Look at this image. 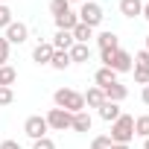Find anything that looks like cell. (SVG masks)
Wrapping results in <instances>:
<instances>
[{
  "mask_svg": "<svg viewBox=\"0 0 149 149\" xmlns=\"http://www.w3.org/2000/svg\"><path fill=\"white\" fill-rule=\"evenodd\" d=\"M100 58H102V67H108V70H114V73H129L134 64H132V53H126V50H102L100 53Z\"/></svg>",
  "mask_w": 149,
  "mask_h": 149,
  "instance_id": "6da1fadb",
  "label": "cell"
},
{
  "mask_svg": "<svg viewBox=\"0 0 149 149\" xmlns=\"http://www.w3.org/2000/svg\"><path fill=\"white\" fill-rule=\"evenodd\" d=\"M53 100H56V108H64V111H70V114L85 111V97H82L79 91H73V88H58V91L53 94Z\"/></svg>",
  "mask_w": 149,
  "mask_h": 149,
  "instance_id": "7a4b0ae2",
  "label": "cell"
},
{
  "mask_svg": "<svg viewBox=\"0 0 149 149\" xmlns=\"http://www.w3.org/2000/svg\"><path fill=\"white\" fill-rule=\"evenodd\" d=\"M111 143H126L129 146V140L134 137V117H129V114H120L114 123H111Z\"/></svg>",
  "mask_w": 149,
  "mask_h": 149,
  "instance_id": "3957f363",
  "label": "cell"
},
{
  "mask_svg": "<svg viewBox=\"0 0 149 149\" xmlns=\"http://www.w3.org/2000/svg\"><path fill=\"white\" fill-rule=\"evenodd\" d=\"M76 15H79V24H85V26H91V29H94V26H100V24H102V18H105V15H102V6H100V3H94V0H85L82 9H79Z\"/></svg>",
  "mask_w": 149,
  "mask_h": 149,
  "instance_id": "277c9868",
  "label": "cell"
},
{
  "mask_svg": "<svg viewBox=\"0 0 149 149\" xmlns=\"http://www.w3.org/2000/svg\"><path fill=\"white\" fill-rule=\"evenodd\" d=\"M44 120H47V126H50L53 132H64V129H70L73 114H70V111H64V108H50Z\"/></svg>",
  "mask_w": 149,
  "mask_h": 149,
  "instance_id": "5b68a950",
  "label": "cell"
},
{
  "mask_svg": "<svg viewBox=\"0 0 149 149\" xmlns=\"http://www.w3.org/2000/svg\"><path fill=\"white\" fill-rule=\"evenodd\" d=\"M47 129H50V126H47V120H44V117H38V114H35V117H26V123H24V132H26L32 140L47 137Z\"/></svg>",
  "mask_w": 149,
  "mask_h": 149,
  "instance_id": "8992f818",
  "label": "cell"
},
{
  "mask_svg": "<svg viewBox=\"0 0 149 149\" xmlns=\"http://www.w3.org/2000/svg\"><path fill=\"white\" fill-rule=\"evenodd\" d=\"M9 44H24L26 38H29V26L26 24H21V21H12L9 26H6V35H3Z\"/></svg>",
  "mask_w": 149,
  "mask_h": 149,
  "instance_id": "52a82bcc",
  "label": "cell"
},
{
  "mask_svg": "<svg viewBox=\"0 0 149 149\" xmlns=\"http://www.w3.org/2000/svg\"><path fill=\"white\" fill-rule=\"evenodd\" d=\"M53 53H56V50H53V44H50V41H41V44L32 50V61H35V64H50Z\"/></svg>",
  "mask_w": 149,
  "mask_h": 149,
  "instance_id": "ba28073f",
  "label": "cell"
},
{
  "mask_svg": "<svg viewBox=\"0 0 149 149\" xmlns=\"http://www.w3.org/2000/svg\"><path fill=\"white\" fill-rule=\"evenodd\" d=\"M67 53H70V64H85V61H91V47H88V44H73Z\"/></svg>",
  "mask_w": 149,
  "mask_h": 149,
  "instance_id": "9c48e42d",
  "label": "cell"
},
{
  "mask_svg": "<svg viewBox=\"0 0 149 149\" xmlns=\"http://www.w3.org/2000/svg\"><path fill=\"white\" fill-rule=\"evenodd\" d=\"M120 114H123V111H120V102H111V100H105V102L100 105V117H102L105 123H114Z\"/></svg>",
  "mask_w": 149,
  "mask_h": 149,
  "instance_id": "30bf717a",
  "label": "cell"
},
{
  "mask_svg": "<svg viewBox=\"0 0 149 149\" xmlns=\"http://www.w3.org/2000/svg\"><path fill=\"white\" fill-rule=\"evenodd\" d=\"M53 50H70L73 44H76V41H73V32H64V29H58L56 35H53Z\"/></svg>",
  "mask_w": 149,
  "mask_h": 149,
  "instance_id": "8fae6325",
  "label": "cell"
},
{
  "mask_svg": "<svg viewBox=\"0 0 149 149\" xmlns=\"http://www.w3.org/2000/svg\"><path fill=\"white\" fill-rule=\"evenodd\" d=\"M120 12L123 18H137L143 12V0H120Z\"/></svg>",
  "mask_w": 149,
  "mask_h": 149,
  "instance_id": "7c38bea8",
  "label": "cell"
},
{
  "mask_svg": "<svg viewBox=\"0 0 149 149\" xmlns=\"http://www.w3.org/2000/svg\"><path fill=\"white\" fill-rule=\"evenodd\" d=\"M82 97H85V105L88 108H100L105 102V91L102 88H88V94H82Z\"/></svg>",
  "mask_w": 149,
  "mask_h": 149,
  "instance_id": "4fadbf2b",
  "label": "cell"
},
{
  "mask_svg": "<svg viewBox=\"0 0 149 149\" xmlns=\"http://www.w3.org/2000/svg\"><path fill=\"white\" fill-rule=\"evenodd\" d=\"M94 82H97V88H108V85L117 82V73L108 70V67H100V70H97V76H94Z\"/></svg>",
  "mask_w": 149,
  "mask_h": 149,
  "instance_id": "5bb4252c",
  "label": "cell"
},
{
  "mask_svg": "<svg viewBox=\"0 0 149 149\" xmlns=\"http://www.w3.org/2000/svg\"><path fill=\"white\" fill-rule=\"evenodd\" d=\"M70 129H73V132H91V114H88V111L73 114V120H70Z\"/></svg>",
  "mask_w": 149,
  "mask_h": 149,
  "instance_id": "9a60e30c",
  "label": "cell"
},
{
  "mask_svg": "<svg viewBox=\"0 0 149 149\" xmlns=\"http://www.w3.org/2000/svg\"><path fill=\"white\" fill-rule=\"evenodd\" d=\"M76 24H79V15H76V12H64V15L56 18V26L64 29V32H73V26H76Z\"/></svg>",
  "mask_w": 149,
  "mask_h": 149,
  "instance_id": "2e32d148",
  "label": "cell"
},
{
  "mask_svg": "<svg viewBox=\"0 0 149 149\" xmlns=\"http://www.w3.org/2000/svg\"><path fill=\"white\" fill-rule=\"evenodd\" d=\"M15 82H18V70L12 64H3L0 67V88H12Z\"/></svg>",
  "mask_w": 149,
  "mask_h": 149,
  "instance_id": "e0dca14e",
  "label": "cell"
},
{
  "mask_svg": "<svg viewBox=\"0 0 149 149\" xmlns=\"http://www.w3.org/2000/svg\"><path fill=\"white\" fill-rule=\"evenodd\" d=\"M97 44H100V50H117L120 47V38L108 29V32H100L97 35Z\"/></svg>",
  "mask_w": 149,
  "mask_h": 149,
  "instance_id": "ac0fdd59",
  "label": "cell"
},
{
  "mask_svg": "<svg viewBox=\"0 0 149 149\" xmlns=\"http://www.w3.org/2000/svg\"><path fill=\"white\" fill-rule=\"evenodd\" d=\"M50 67H53V70H67V67H70V53H67V50H56L53 58H50Z\"/></svg>",
  "mask_w": 149,
  "mask_h": 149,
  "instance_id": "d6986e66",
  "label": "cell"
},
{
  "mask_svg": "<svg viewBox=\"0 0 149 149\" xmlns=\"http://www.w3.org/2000/svg\"><path fill=\"white\" fill-rule=\"evenodd\" d=\"M105 91V100H111V102H123L126 100V85H120V82H114V85H108V88H102Z\"/></svg>",
  "mask_w": 149,
  "mask_h": 149,
  "instance_id": "ffe728a7",
  "label": "cell"
},
{
  "mask_svg": "<svg viewBox=\"0 0 149 149\" xmlns=\"http://www.w3.org/2000/svg\"><path fill=\"white\" fill-rule=\"evenodd\" d=\"M94 38V29L91 26H85V24H76V26H73V41H76V44H88Z\"/></svg>",
  "mask_w": 149,
  "mask_h": 149,
  "instance_id": "44dd1931",
  "label": "cell"
},
{
  "mask_svg": "<svg viewBox=\"0 0 149 149\" xmlns=\"http://www.w3.org/2000/svg\"><path fill=\"white\" fill-rule=\"evenodd\" d=\"M134 134H140L143 140L149 137V114H140V117H134Z\"/></svg>",
  "mask_w": 149,
  "mask_h": 149,
  "instance_id": "7402d4cb",
  "label": "cell"
},
{
  "mask_svg": "<svg viewBox=\"0 0 149 149\" xmlns=\"http://www.w3.org/2000/svg\"><path fill=\"white\" fill-rule=\"evenodd\" d=\"M50 12H53V18H58V15L70 12V3L67 0H50Z\"/></svg>",
  "mask_w": 149,
  "mask_h": 149,
  "instance_id": "603a6c76",
  "label": "cell"
},
{
  "mask_svg": "<svg viewBox=\"0 0 149 149\" xmlns=\"http://www.w3.org/2000/svg\"><path fill=\"white\" fill-rule=\"evenodd\" d=\"M132 61H134V67H140V70H149V50H140V53H137Z\"/></svg>",
  "mask_w": 149,
  "mask_h": 149,
  "instance_id": "cb8c5ba5",
  "label": "cell"
},
{
  "mask_svg": "<svg viewBox=\"0 0 149 149\" xmlns=\"http://www.w3.org/2000/svg\"><path fill=\"white\" fill-rule=\"evenodd\" d=\"M9 24H12V9L6 3H0V29H6Z\"/></svg>",
  "mask_w": 149,
  "mask_h": 149,
  "instance_id": "d4e9b609",
  "label": "cell"
},
{
  "mask_svg": "<svg viewBox=\"0 0 149 149\" xmlns=\"http://www.w3.org/2000/svg\"><path fill=\"white\" fill-rule=\"evenodd\" d=\"M91 149H111V137H108V134H100V137H94Z\"/></svg>",
  "mask_w": 149,
  "mask_h": 149,
  "instance_id": "484cf974",
  "label": "cell"
},
{
  "mask_svg": "<svg viewBox=\"0 0 149 149\" xmlns=\"http://www.w3.org/2000/svg\"><path fill=\"white\" fill-rule=\"evenodd\" d=\"M9 41L6 38H0V67H3V64H9Z\"/></svg>",
  "mask_w": 149,
  "mask_h": 149,
  "instance_id": "4316f807",
  "label": "cell"
},
{
  "mask_svg": "<svg viewBox=\"0 0 149 149\" xmlns=\"http://www.w3.org/2000/svg\"><path fill=\"white\" fill-rule=\"evenodd\" d=\"M134 70V82L137 85H149V70H140V67H132Z\"/></svg>",
  "mask_w": 149,
  "mask_h": 149,
  "instance_id": "83f0119b",
  "label": "cell"
},
{
  "mask_svg": "<svg viewBox=\"0 0 149 149\" xmlns=\"http://www.w3.org/2000/svg\"><path fill=\"white\" fill-rule=\"evenodd\" d=\"M12 100H15L12 88H0V105H12Z\"/></svg>",
  "mask_w": 149,
  "mask_h": 149,
  "instance_id": "f1b7e54d",
  "label": "cell"
},
{
  "mask_svg": "<svg viewBox=\"0 0 149 149\" xmlns=\"http://www.w3.org/2000/svg\"><path fill=\"white\" fill-rule=\"evenodd\" d=\"M32 149H56V143L50 137H41V140H32Z\"/></svg>",
  "mask_w": 149,
  "mask_h": 149,
  "instance_id": "f546056e",
  "label": "cell"
},
{
  "mask_svg": "<svg viewBox=\"0 0 149 149\" xmlns=\"http://www.w3.org/2000/svg\"><path fill=\"white\" fill-rule=\"evenodd\" d=\"M0 149H21V143H18V140H3Z\"/></svg>",
  "mask_w": 149,
  "mask_h": 149,
  "instance_id": "4dcf8cb0",
  "label": "cell"
},
{
  "mask_svg": "<svg viewBox=\"0 0 149 149\" xmlns=\"http://www.w3.org/2000/svg\"><path fill=\"white\" fill-rule=\"evenodd\" d=\"M140 97H143V102L149 105V85H143V94H140Z\"/></svg>",
  "mask_w": 149,
  "mask_h": 149,
  "instance_id": "1f68e13d",
  "label": "cell"
},
{
  "mask_svg": "<svg viewBox=\"0 0 149 149\" xmlns=\"http://www.w3.org/2000/svg\"><path fill=\"white\" fill-rule=\"evenodd\" d=\"M140 15H143V18L149 21V3H143V12H140Z\"/></svg>",
  "mask_w": 149,
  "mask_h": 149,
  "instance_id": "d6a6232c",
  "label": "cell"
},
{
  "mask_svg": "<svg viewBox=\"0 0 149 149\" xmlns=\"http://www.w3.org/2000/svg\"><path fill=\"white\" fill-rule=\"evenodd\" d=\"M111 149H129L126 143H111Z\"/></svg>",
  "mask_w": 149,
  "mask_h": 149,
  "instance_id": "836d02e7",
  "label": "cell"
},
{
  "mask_svg": "<svg viewBox=\"0 0 149 149\" xmlns=\"http://www.w3.org/2000/svg\"><path fill=\"white\" fill-rule=\"evenodd\" d=\"M143 149H149V137H146V140H143Z\"/></svg>",
  "mask_w": 149,
  "mask_h": 149,
  "instance_id": "e575fe53",
  "label": "cell"
},
{
  "mask_svg": "<svg viewBox=\"0 0 149 149\" xmlns=\"http://www.w3.org/2000/svg\"><path fill=\"white\" fill-rule=\"evenodd\" d=\"M146 50H149V35H146Z\"/></svg>",
  "mask_w": 149,
  "mask_h": 149,
  "instance_id": "d590c367",
  "label": "cell"
},
{
  "mask_svg": "<svg viewBox=\"0 0 149 149\" xmlns=\"http://www.w3.org/2000/svg\"><path fill=\"white\" fill-rule=\"evenodd\" d=\"M67 3H76V0H67ZM82 3H85V0H82Z\"/></svg>",
  "mask_w": 149,
  "mask_h": 149,
  "instance_id": "8d00e7d4",
  "label": "cell"
},
{
  "mask_svg": "<svg viewBox=\"0 0 149 149\" xmlns=\"http://www.w3.org/2000/svg\"><path fill=\"white\" fill-rule=\"evenodd\" d=\"M0 3H9V0H0Z\"/></svg>",
  "mask_w": 149,
  "mask_h": 149,
  "instance_id": "74e56055",
  "label": "cell"
}]
</instances>
